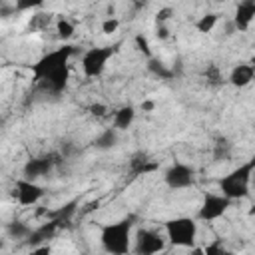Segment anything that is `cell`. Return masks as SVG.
I'll list each match as a JSON object with an SVG mask.
<instances>
[{"label": "cell", "mask_w": 255, "mask_h": 255, "mask_svg": "<svg viewBox=\"0 0 255 255\" xmlns=\"http://www.w3.org/2000/svg\"><path fill=\"white\" fill-rule=\"evenodd\" d=\"M74 54V46H62L44 54L36 64H32L34 80L48 92L60 94L70 78V58Z\"/></svg>", "instance_id": "obj_1"}, {"label": "cell", "mask_w": 255, "mask_h": 255, "mask_svg": "<svg viewBox=\"0 0 255 255\" xmlns=\"http://www.w3.org/2000/svg\"><path fill=\"white\" fill-rule=\"evenodd\" d=\"M100 241L106 253L110 255H126L131 247V221L120 219L102 227Z\"/></svg>", "instance_id": "obj_2"}, {"label": "cell", "mask_w": 255, "mask_h": 255, "mask_svg": "<svg viewBox=\"0 0 255 255\" xmlns=\"http://www.w3.org/2000/svg\"><path fill=\"white\" fill-rule=\"evenodd\" d=\"M253 169H255V161L251 159V161H245L239 167H235L225 177H221L219 179L221 195H225L227 199H241V197L249 195Z\"/></svg>", "instance_id": "obj_3"}, {"label": "cell", "mask_w": 255, "mask_h": 255, "mask_svg": "<svg viewBox=\"0 0 255 255\" xmlns=\"http://www.w3.org/2000/svg\"><path fill=\"white\" fill-rule=\"evenodd\" d=\"M167 241L175 247H193L197 237V223L191 217H175L165 223Z\"/></svg>", "instance_id": "obj_4"}, {"label": "cell", "mask_w": 255, "mask_h": 255, "mask_svg": "<svg viewBox=\"0 0 255 255\" xmlns=\"http://www.w3.org/2000/svg\"><path fill=\"white\" fill-rule=\"evenodd\" d=\"M116 54V46H96L82 56V70L88 78H96L106 70V64Z\"/></svg>", "instance_id": "obj_5"}, {"label": "cell", "mask_w": 255, "mask_h": 255, "mask_svg": "<svg viewBox=\"0 0 255 255\" xmlns=\"http://www.w3.org/2000/svg\"><path fill=\"white\" fill-rule=\"evenodd\" d=\"M231 205V199H227L225 195L221 193H205L203 195V201L199 205V213L197 217L201 221H213V219H219Z\"/></svg>", "instance_id": "obj_6"}, {"label": "cell", "mask_w": 255, "mask_h": 255, "mask_svg": "<svg viewBox=\"0 0 255 255\" xmlns=\"http://www.w3.org/2000/svg\"><path fill=\"white\" fill-rule=\"evenodd\" d=\"M58 161H60V153H46V155L28 159L26 165H24V179L36 181L38 177L48 175Z\"/></svg>", "instance_id": "obj_7"}, {"label": "cell", "mask_w": 255, "mask_h": 255, "mask_svg": "<svg viewBox=\"0 0 255 255\" xmlns=\"http://www.w3.org/2000/svg\"><path fill=\"white\" fill-rule=\"evenodd\" d=\"M165 247V239L151 229H139L135 233V253L137 255H155Z\"/></svg>", "instance_id": "obj_8"}, {"label": "cell", "mask_w": 255, "mask_h": 255, "mask_svg": "<svg viewBox=\"0 0 255 255\" xmlns=\"http://www.w3.org/2000/svg\"><path fill=\"white\" fill-rule=\"evenodd\" d=\"M14 197L18 199L20 205H34L44 197V187L38 185L36 181L30 179H16L14 185Z\"/></svg>", "instance_id": "obj_9"}, {"label": "cell", "mask_w": 255, "mask_h": 255, "mask_svg": "<svg viewBox=\"0 0 255 255\" xmlns=\"http://www.w3.org/2000/svg\"><path fill=\"white\" fill-rule=\"evenodd\" d=\"M165 183L171 187V189H185L193 183V169L187 165V163H173L171 167L165 169V175H163Z\"/></svg>", "instance_id": "obj_10"}, {"label": "cell", "mask_w": 255, "mask_h": 255, "mask_svg": "<svg viewBox=\"0 0 255 255\" xmlns=\"http://www.w3.org/2000/svg\"><path fill=\"white\" fill-rule=\"evenodd\" d=\"M253 18H255V0H243L235 8V16H233L231 24H233L235 32H247Z\"/></svg>", "instance_id": "obj_11"}, {"label": "cell", "mask_w": 255, "mask_h": 255, "mask_svg": "<svg viewBox=\"0 0 255 255\" xmlns=\"http://www.w3.org/2000/svg\"><path fill=\"white\" fill-rule=\"evenodd\" d=\"M253 76H255V68L251 64H237L229 74V84L235 88H245L253 82Z\"/></svg>", "instance_id": "obj_12"}, {"label": "cell", "mask_w": 255, "mask_h": 255, "mask_svg": "<svg viewBox=\"0 0 255 255\" xmlns=\"http://www.w3.org/2000/svg\"><path fill=\"white\" fill-rule=\"evenodd\" d=\"M60 225H58V221H48V223H44L42 227H38V229H32V233H30V237H28V243L32 245V247H38V245H46L44 241L46 239H50V237H54V233H56V229H58Z\"/></svg>", "instance_id": "obj_13"}, {"label": "cell", "mask_w": 255, "mask_h": 255, "mask_svg": "<svg viewBox=\"0 0 255 255\" xmlns=\"http://www.w3.org/2000/svg\"><path fill=\"white\" fill-rule=\"evenodd\" d=\"M129 167H131V171L135 173V175H145V173H149V171H155L157 169V163H153L145 153H135L133 157H131V161H129Z\"/></svg>", "instance_id": "obj_14"}, {"label": "cell", "mask_w": 255, "mask_h": 255, "mask_svg": "<svg viewBox=\"0 0 255 255\" xmlns=\"http://www.w3.org/2000/svg\"><path fill=\"white\" fill-rule=\"evenodd\" d=\"M135 118V110L131 106H124L114 114V129H128Z\"/></svg>", "instance_id": "obj_15"}, {"label": "cell", "mask_w": 255, "mask_h": 255, "mask_svg": "<svg viewBox=\"0 0 255 255\" xmlns=\"http://www.w3.org/2000/svg\"><path fill=\"white\" fill-rule=\"evenodd\" d=\"M116 143H118V129H114V128L104 129V131L94 139V145H96L98 149H110V147H114Z\"/></svg>", "instance_id": "obj_16"}, {"label": "cell", "mask_w": 255, "mask_h": 255, "mask_svg": "<svg viewBox=\"0 0 255 255\" xmlns=\"http://www.w3.org/2000/svg\"><path fill=\"white\" fill-rule=\"evenodd\" d=\"M6 233L12 237V239H28L30 233H32V227L24 221H12L6 225Z\"/></svg>", "instance_id": "obj_17"}, {"label": "cell", "mask_w": 255, "mask_h": 255, "mask_svg": "<svg viewBox=\"0 0 255 255\" xmlns=\"http://www.w3.org/2000/svg\"><path fill=\"white\" fill-rule=\"evenodd\" d=\"M147 70H149L153 76H157L159 80H169V78L173 76V72H171L169 68H165V64L157 62L155 58H149V62H147Z\"/></svg>", "instance_id": "obj_18"}, {"label": "cell", "mask_w": 255, "mask_h": 255, "mask_svg": "<svg viewBox=\"0 0 255 255\" xmlns=\"http://www.w3.org/2000/svg\"><path fill=\"white\" fill-rule=\"evenodd\" d=\"M217 14H213V12H209V14H203L197 22H195V28L201 32V34H207V32H211L213 28H215V24H217Z\"/></svg>", "instance_id": "obj_19"}, {"label": "cell", "mask_w": 255, "mask_h": 255, "mask_svg": "<svg viewBox=\"0 0 255 255\" xmlns=\"http://www.w3.org/2000/svg\"><path fill=\"white\" fill-rule=\"evenodd\" d=\"M56 30H58V38L68 40V38H72V34H74V24H72L70 20H66V18H60L58 24H56Z\"/></svg>", "instance_id": "obj_20"}, {"label": "cell", "mask_w": 255, "mask_h": 255, "mask_svg": "<svg viewBox=\"0 0 255 255\" xmlns=\"http://www.w3.org/2000/svg\"><path fill=\"white\" fill-rule=\"evenodd\" d=\"M118 26H120V20L114 18V16H110V18H106V20L102 22V32H104V34H114V32L118 30Z\"/></svg>", "instance_id": "obj_21"}, {"label": "cell", "mask_w": 255, "mask_h": 255, "mask_svg": "<svg viewBox=\"0 0 255 255\" xmlns=\"http://www.w3.org/2000/svg\"><path fill=\"white\" fill-rule=\"evenodd\" d=\"M135 46H137V50H139L141 54H145L147 58H151V50H149L147 38H145L143 34H137V36H135Z\"/></svg>", "instance_id": "obj_22"}, {"label": "cell", "mask_w": 255, "mask_h": 255, "mask_svg": "<svg viewBox=\"0 0 255 255\" xmlns=\"http://www.w3.org/2000/svg\"><path fill=\"white\" fill-rule=\"evenodd\" d=\"M203 255H223V247L219 243H211L203 249Z\"/></svg>", "instance_id": "obj_23"}, {"label": "cell", "mask_w": 255, "mask_h": 255, "mask_svg": "<svg viewBox=\"0 0 255 255\" xmlns=\"http://www.w3.org/2000/svg\"><path fill=\"white\" fill-rule=\"evenodd\" d=\"M32 255H52V247L48 243L46 245H38V247H34Z\"/></svg>", "instance_id": "obj_24"}, {"label": "cell", "mask_w": 255, "mask_h": 255, "mask_svg": "<svg viewBox=\"0 0 255 255\" xmlns=\"http://www.w3.org/2000/svg\"><path fill=\"white\" fill-rule=\"evenodd\" d=\"M169 14H171V10H169V8L159 10V12H157V24H163V22L169 18Z\"/></svg>", "instance_id": "obj_25"}, {"label": "cell", "mask_w": 255, "mask_h": 255, "mask_svg": "<svg viewBox=\"0 0 255 255\" xmlns=\"http://www.w3.org/2000/svg\"><path fill=\"white\" fill-rule=\"evenodd\" d=\"M90 112H92L94 116H104V114H106V106H102V104H94V106L90 108Z\"/></svg>", "instance_id": "obj_26"}, {"label": "cell", "mask_w": 255, "mask_h": 255, "mask_svg": "<svg viewBox=\"0 0 255 255\" xmlns=\"http://www.w3.org/2000/svg\"><path fill=\"white\" fill-rule=\"evenodd\" d=\"M34 6H40L38 2H26V4H16V10H26V8H34Z\"/></svg>", "instance_id": "obj_27"}, {"label": "cell", "mask_w": 255, "mask_h": 255, "mask_svg": "<svg viewBox=\"0 0 255 255\" xmlns=\"http://www.w3.org/2000/svg\"><path fill=\"white\" fill-rule=\"evenodd\" d=\"M157 36L159 38H167V28L165 26H157Z\"/></svg>", "instance_id": "obj_28"}, {"label": "cell", "mask_w": 255, "mask_h": 255, "mask_svg": "<svg viewBox=\"0 0 255 255\" xmlns=\"http://www.w3.org/2000/svg\"><path fill=\"white\" fill-rule=\"evenodd\" d=\"M141 108H143L145 112H149V110H153V102H143V104H141Z\"/></svg>", "instance_id": "obj_29"}, {"label": "cell", "mask_w": 255, "mask_h": 255, "mask_svg": "<svg viewBox=\"0 0 255 255\" xmlns=\"http://www.w3.org/2000/svg\"><path fill=\"white\" fill-rule=\"evenodd\" d=\"M191 255H203V249H199V247H191Z\"/></svg>", "instance_id": "obj_30"}, {"label": "cell", "mask_w": 255, "mask_h": 255, "mask_svg": "<svg viewBox=\"0 0 255 255\" xmlns=\"http://www.w3.org/2000/svg\"><path fill=\"white\" fill-rule=\"evenodd\" d=\"M223 255H233L231 251H227V249H223Z\"/></svg>", "instance_id": "obj_31"}]
</instances>
